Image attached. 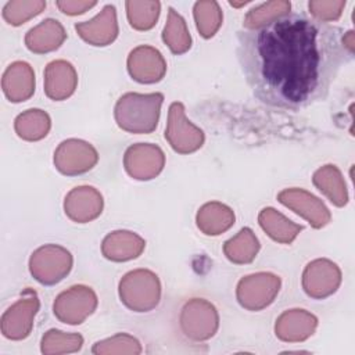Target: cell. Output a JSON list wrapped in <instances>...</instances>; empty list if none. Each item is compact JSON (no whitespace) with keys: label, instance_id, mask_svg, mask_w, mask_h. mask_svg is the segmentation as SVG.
<instances>
[{"label":"cell","instance_id":"cell-5","mask_svg":"<svg viewBox=\"0 0 355 355\" xmlns=\"http://www.w3.org/2000/svg\"><path fill=\"white\" fill-rule=\"evenodd\" d=\"M280 279L272 273H255L239 282L237 298L241 306L261 309L269 305L279 293Z\"/></svg>","mask_w":355,"mask_h":355},{"label":"cell","instance_id":"cell-26","mask_svg":"<svg viewBox=\"0 0 355 355\" xmlns=\"http://www.w3.org/2000/svg\"><path fill=\"white\" fill-rule=\"evenodd\" d=\"M196 26L200 35L205 39L212 37L219 26L222 25L223 14L219 7L218 1L207 0V1H197L193 7Z\"/></svg>","mask_w":355,"mask_h":355},{"label":"cell","instance_id":"cell-13","mask_svg":"<svg viewBox=\"0 0 355 355\" xmlns=\"http://www.w3.org/2000/svg\"><path fill=\"white\" fill-rule=\"evenodd\" d=\"M3 92L12 103L25 101L35 92V73L29 64L17 61L3 75Z\"/></svg>","mask_w":355,"mask_h":355},{"label":"cell","instance_id":"cell-21","mask_svg":"<svg viewBox=\"0 0 355 355\" xmlns=\"http://www.w3.org/2000/svg\"><path fill=\"white\" fill-rule=\"evenodd\" d=\"M261 227L276 241L290 244L302 230L301 225H295L273 208H265L258 216Z\"/></svg>","mask_w":355,"mask_h":355},{"label":"cell","instance_id":"cell-7","mask_svg":"<svg viewBox=\"0 0 355 355\" xmlns=\"http://www.w3.org/2000/svg\"><path fill=\"white\" fill-rule=\"evenodd\" d=\"M97 158V151L89 143L75 139L62 141L54 153V164L65 175H79L90 171Z\"/></svg>","mask_w":355,"mask_h":355},{"label":"cell","instance_id":"cell-20","mask_svg":"<svg viewBox=\"0 0 355 355\" xmlns=\"http://www.w3.org/2000/svg\"><path fill=\"white\" fill-rule=\"evenodd\" d=\"M39 301L36 297V293L32 291L31 297L25 298V293L22 298H19L12 306H10L6 313L3 315V334L8 338H12L14 331L17 329V323H22L25 330L29 333L32 318L37 312Z\"/></svg>","mask_w":355,"mask_h":355},{"label":"cell","instance_id":"cell-11","mask_svg":"<svg viewBox=\"0 0 355 355\" xmlns=\"http://www.w3.org/2000/svg\"><path fill=\"white\" fill-rule=\"evenodd\" d=\"M78 35L93 46H107L118 36L116 8L112 4L103 7L93 19L75 24Z\"/></svg>","mask_w":355,"mask_h":355},{"label":"cell","instance_id":"cell-15","mask_svg":"<svg viewBox=\"0 0 355 355\" xmlns=\"http://www.w3.org/2000/svg\"><path fill=\"white\" fill-rule=\"evenodd\" d=\"M65 37L67 33L60 21L47 18L28 31L25 44L33 53H47L58 49Z\"/></svg>","mask_w":355,"mask_h":355},{"label":"cell","instance_id":"cell-29","mask_svg":"<svg viewBox=\"0 0 355 355\" xmlns=\"http://www.w3.org/2000/svg\"><path fill=\"white\" fill-rule=\"evenodd\" d=\"M46 8V1L42 0H12L3 7V18L14 26H18L32 17L40 14Z\"/></svg>","mask_w":355,"mask_h":355},{"label":"cell","instance_id":"cell-18","mask_svg":"<svg viewBox=\"0 0 355 355\" xmlns=\"http://www.w3.org/2000/svg\"><path fill=\"white\" fill-rule=\"evenodd\" d=\"M154 276L153 272L150 270H144V269H139V270H133L129 272L128 275L123 276L125 280H128L129 283H132L135 287H137L139 290H133V288H126V287H119V295H121V301L125 302L126 306H129L130 309H136L137 312H143V311H148L151 308H154L158 302L159 298L154 297L148 293H143V286Z\"/></svg>","mask_w":355,"mask_h":355},{"label":"cell","instance_id":"cell-3","mask_svg":"<svg viewBox=\"0 0 355 355\" xmlns=\"http://www.w3.org/2000/svg\"><path fill=\"white\" fill-rule=\"evenodd\" d=\"M72 268L71 252L58 245H43L29 259V270L43 284H54L64 279Z\"/></svg>","mask_w":355,"mask_h":355},{"label":"cell","instance_id":"cell-19","mask_svg":"<svg viewBox=\"0 0 355 355\" xmlns=\"http://www.w3.org/2000/svg\"><path fill=\"white\" fill-rule=\"evenodd\" d=\"M234 223L233 211L220 202H208L198 209L197 226L211 236L220 234Z\"/></svg>","mask_w":355,"mask_h":355},{"label":"cell","instance_id":"cell-12","mask_svg":"<svg viewBox=\"0 0 355 355\" xmlns=\"http://www.w3.org/2000/svg\"><path fill=\"white\" fill-rule=\"evenodd\" d=\"M65 214L75 222L85 223L97 218L103 209L101 194L90 186L75 187L65 197Z\"/></svg>","mask_w":355,"mask_h":355},{"label":"cell","instance_id":"cell-23","mask_svg":"<svg viewBox=\"0 0 355 355\" xmlns=\"http://www.w3.org/2000/svg\"><path fill=\"white\" fill-rule=\"evenodd\" d=\"M162 40L175 54H182L187 51L191 46V37L189 35L186 21L172 7H169L168 10V19L164 26Z\"/></svg>","mask_w":355,"mask_h":355},{"label":"cell","instance_id":"cell-24","mask_svg":"<svg viewBox=\"0 0 355 355\" xmlns=\"http://www.w3.org/2000/svg\"><path fill=\"white\" fill-rule=\"evenodd\" d=\"M259 250V241L254 236L252 230L244 227L239 232V234L229 241L225 243L223 251L226 257L236 263H247L251 262Z\"/></svg>","mask_w":355,"mask_h":355},{"label":"cell","instance_id":"cell-31","mask_svg":"<svg viewBox=\"0 0 355 355\" xmlns=\"http://www.w3.org/2000/svg\"><path fill=\"white\" fill-rule=\"evenodd\" d=\"M97 4V1L94 0H86V1H78V0H61V1H55V6L58 7V10L67 15H78V14H83L87 10H90L92 7H94Z\"/></svg>","mask_w":355,"mask_h":355},{"label":"cell","instance_id":"cell-32","mask_svg":"<svg viewBox=\"0 0 355 355\" xmlns=\"http://www.w3.org/2000/svg\"><path fill=\"white\" fill-rule=\"evenodd\" d=\"M250 1H241V3H234V1H229V4L230 6H233V7H241V6H245V4H248Z\"/></svg>","mask_w":355,"mask_h":355},{"label":"cell","instance_id":"cell-17","mask_svg":"<svg viewBox=\"0 0 355 355\" xmlns=\"http://www.w3.org/2000/svg\"><path fill=\"white\" fill-rule=\"evenodd\" d=\"M146 243L141 237L132 232L119 230L110 233L103 241V254L111 261H128L137 258Z\"/></svg>","mask_w":355,"mask_h":355},{"label":"cell","instance_id":"cell-2","mask_svg":"<svg viewBox=\"0 0 355 355\" xmlns=\"http://www.w3.org/2000/svg\"><path fill=\"white\" fill-rule=\"evenodd\" d=\"M162 100L161 93L123 94L115 105L118 126L132 133H150L157 128Z\"/></svg>","mask_w":355,"mask_h":355},{"label":"cell","instance_id":"cell-10","mask_svg":"<svg viewBox=\"0 0 355 355\" xmlns=\"http://www.w3.org/2000/svg\"><path fill=\"white\" fill-rule=\"evenodd\" d=\"M277 198L295 214L306 218L313 227H323L330 220V214L324 204L305 190L287 189L279 193Z\"/></svg>","mask_w":355,"mask_h":355},{"label":"cell","instance_id":"cell-22","mask_svg":"<svg viewBox=\"0 0 355 355\" xmlns=\"http://www.w3.org/2000/svg\"><path fill=\"white\" fill-rule=\"evenodd\" d=\"M313 183L336 205L341 207L347 204L348 197H347L345 183L341 179L340 171L334 165H326L318 169L313 175Z\"/></svg>","mask_w":355,"mask_h":355},{"label":"cell","instance_id":"cell-30","mask_svg":"<svg viewBox=\"0 0 355 355\" xmlns=\"http://www.w3.org/2000/svg\"><path fill=\"white\" fill-rule=\"evenodd\" d=\"M344 7L345 1L343 0H312L308 3L309 12L313 15L312 18L326 24L338 19Z\"/></svg>","mask_w":355,"mask_h":355},{"label":"cell","instance_id":"cell-25","mask_svg":"<svg viewBox=\"0 0 355 355\" xmlns=\"http://www.w3.org/2000/svg\"><path fill=\"white\" fill-rule=\"evenodd\" d=\"M50 126V116L42 110H28L15 119V132L25 140H39L44 137Z\"/></svg>","mask_w":355,"mask_h":355},{"label":"cell","instance_id":"cell-16","mask_svg":"<svg viewBox=\"0 0 355 355\" xmlns=\"http://www.w3.org/2000/svg\"><path fill=\"white\" fill-rule=\"evenodd\" d=\"M46 94L53 100H62L69 97L76 86V73L73 67L64 61L57 60L47 65L46 72Z\"/></svg>","mask_w":355,"mask_h":355},{"label":"cell","instance_id":"cell-14","mask_svg":"<svg viewBox=\"0 0 355 355\" xmlns=\"http://www.w3.org/2000/svg\"><path fill=\"white\" fill-rule=\"evenodd\" d=\"M125 169L135 179L141 180L143 165H147L151 176H157L164 166V153L159 147L151 144L132 146L125 153Z\"/></svg>","mask_w":355,"mask_h":355},{"label":"cell","instance_id":"cell-6","mask_svg":"<svg viewBox=\"0 0 355 355\" xmlns=\"http://www.w3.org/2000/svg\"><path fill=\"white\" fill-rule=\"evenodd\" d=\"M97 305V297L90 287L73 286L61 293L54 302V315L64 323H82L86 315H90Z\"/></svg>","mask_w":355,"mask_h":355},{"label":"cell","instance_id":"cell-8","mask_svg":"<svg viewBox=\"0 0 355 355\" xmlns=\"http://www.w3.org/2000/svg\"><path fill=\"white\" fill-rule=\"evenodd\" d=\"M302 286L308 295L323 298L334 293L341 282V273L336 263L327 259L309 262L304 270Z\"/></svg>","mask_w":355,"mask_h":355},{"label":"cell","instance_id":"cell-9","mask_svg":"<svg viewBox=\"0 0 355 355\" xmlns=\"http://www.w3.org/2000/svg\"><path fill=\"white\" fill-rule=\"evenodd\" d=\"M166 69L162 54L151 46H139L128 57L130 76L141 83H154L162 79Z\"/></svg>","mask_w":355,"mask_h":355},{"label":"cell","instance_id":"cell-28","mask_svg":"<svg viewBox=\"0 0 355 355\" xmlns=\"http://www.w3.org/2000/svg\"><path fill=\"white\" fill-rule=\"evenodd\" d=\"M291 3L279 0V1H266L255 6L248 11L244 18V26L247 29H255L263 26L283 15L290 14Z\"/></svg>","mask_w":355,"mask_h":355},{"label":"cell","instance_id":"cell-27","mask_svg":"<svg viewBox=\"0 0 355 355\" xmlns=\"http://www.w3.org/2000/svg\"><path fill=\"white\" fill-rule=\"evenodd\" d=\"M125 7L130 26L137 31L151 29L157 24L161 11L159 1L129 0L125 3Z\"/></svg>","mask_w":355,"mask_h":355},{"label":"cell","instance_id":"cell-1","mask_svg":"<svg viewBox=\"0 0 355 355\" xmlns=\"http://www.w3.org/2000/svg\"><path fill=\"white\" fill-rule=\"evenodd\" d=\"M237 53L254 94L286 110L322 100L352 55L340 28L305 14H287L239 32Z\"/></svg>","mask_w":355,"mask_h":355},{"label":"cell","instance_id":"cell-4","mask_svg":"<svg viewBox=\"0 0 355 355\" xmlns=\"http://www.w3.org/2000/svg\"><path fill=\"white\" fill-rule=\"evenodd\" d=\"M165 139L175 151L182 154L193 153L204 143L202 130L186 119L182 103H172L169 107V122Z\"/></svg>","mask_w":355,"mask_h":355}]
</instances>
